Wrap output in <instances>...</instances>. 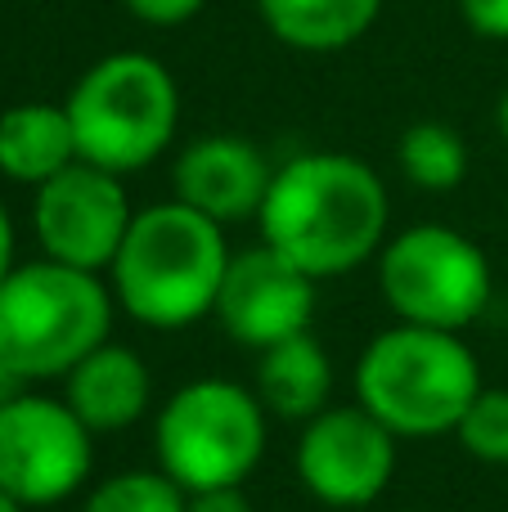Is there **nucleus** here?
<instances>
[{
    "mask_svg": "<svg viewBox=\"0 0 508 512\" xmlns=\"http://www.w3.org/2000/svg\"><path fill=\"white\" fill-rule=\"evenodd\" d=\"M257 230L261 243L329 283L383 252L392 198L383 176L351 153H297L270 176Z\"/></svg>",
    "mask_w": 508,
    "mask_h": 512,
    "instance_id": "obj_1",
    "label": "nucleus"
},
{
    "mask_svg": "<svg viewBox=\"0 0 508 512\" xmlns=\"http://www.w3.org/2000/svg\"><path fill=\"white\" fill-rule=\"evenodd\" d=\"M230 256L225 225L167 198L135 212L122 252L108 265V288L126 319L153 333H180L216 310Z\"/></svg>",
    "mask_w": 508,
    "mask_h": 512,
    "instance_id": "obj_2",
    "label": "nucleus"
},
{
    "mask_svg": "<svg viewBox=\"0 0 508 512\" xmlns=\"http://www.w3.org/2000/svg\"><path fill=\"white\" fill-rule=\"evenodd\" d=\"M113 319L117 301L108 274L50 256L18 261L0 283V369L23 387L63 382L113 337Z\"/></svg>",
    "mask_w": 508,
    "mask_h": 512,
    "instance_id": "obj_3",
    "label": "nucleus"
},
{
    "mask_svg": "<svg viewBox=\"0 0 508 512\" xmlns=\"http://www.w3.org/2000/svg\"><path fill=\"white\" fill-rule=\"evenodd\" d=\"M356 405H365L401 441L455 436L459 418L477 400L482 360L464 333L392 324L369 337L356 360Z\"/></svg>",
    "mask_w": 508,
    "mask_h": 512,
    "instance_id": "obj_4",
    "label": "nucleus"
},
{
    "mask_svg": "<svg viewBox=\"0 0 508 512\" xmlns=\"http://www.w3.org/2000/svg\"><path fill=\"white\" fill-rule=\"evenodd\" d=\"M77 135V158L131 176L176 144L180 86L158 54L117 50L95 59L63 99Z\"/></svg>",
    "mask_w": 508,
    "mask_h": 512,
    "instance_id": "obj_5",
    "label": "nucleus"
},
{
    "mask_svg": "<svg viewBox=\"0 0 508 512\" xmlns=\"http://www.w3.org/2000/svg\"><path fill=\"white\" fill-rule=\"evenodd\" d=\"M270 445V414L248 382L189 378L153 409L158 468L185 495L248 486Z\"/></svg>",
    "mask_w": 508,
    "mask_h": 512,
    "instance_id": "obj_6",
    "label": "nucleus"
},
{
    "mask_svg": "<svg viewBox=\"0 0 508 512\" xmlns=\"http://www.w3.org/2000/svg\"><path fill=\"white\" fill-rule=\"evenodd\" d=\"M374 270L378 297L396 315V324L468 333L495 297L491 256L455 225L423 221L396 230L374 256Z\"/></svg>",
    "mask_w": 508,
    "mask_h": 512,
    "instance_id": "obj_7",
    "label": "nucleus"
},
{
    "mask_svg": "<svg viewBox=\"0 0 508 512\" xmlns=\"http://www.w3.org/2000/svg\"><path fill=\"white\" fill-rule=\"evenodd\" d=\"M95 432L63 396L18 391L0 400V490L23 508H54L90 486Z\"/></svg>",
    "mask_w": 508,
    "mask_h": 512,
    "instance_id": "obj_8",
    "label": "nucleus"
},
{
    "mask_svg": "<svg viewBox=\"0 0 508 512\" xmlns=\"http://www.w3.org/2000/svg\"><path fill=\"white\" fill-rule=\"evenodd\" d=\"M302 490L324 508H369L401 468V436L365 405H329L302 423L293 450Z\"/></svg>",
    "mask_w": 508,
    "mask_h": 512,
    "instance_id": "obj_9",
    "label": "nucleus"
},
{
    "mask_svg": "<svg viewBox=\"0 0 508 512\" xmlns=\"http://www.w3.org/2000/svg\"><path fill=\"white\" fill-rule=\"evenodd\" d=\"M131 221L135 207L126 198L122 176L95 167V162L77 158L41 189H32V230L41 256L77 265V270L108 274Z\"/></svg>",
    "mask_w": 508,
    "mask_h": 512,
    "instance_id": "obj_10",
    "label": "nucleus"
},
{
    "mask_svg": "<svg viewBox=\"0 0 508 512\" xmlns=\"http://www.w3.org/2000/svg\"><path fill=\"white\" fill-rule=\"evenodd\" d=\"M315 297H320V279H311L270 243H257L230 256L212 319L234 346L266 351L297 333H311Z\"/></svg>",
    "mask_w": 508,
    "mask_h": 512,
    "instance_id": "obj_11",
    "label": "nucleus"
},
{
    "mask_svg": "<svg viewBox=\"0 0 508 512\" xmlns=\"http://www.w3.org/2000/svg\"><path fill=\"white\" fill-rule=\"evenodd\" d=\"M275 167L243 135H198L171 162V198L203 212L216 225L257 221Z\"/></svg>",
    "mask_w": 508,
    "mask_h": 512,
    "instance_id": "obj_12",
    "label": "nucleus"
},
{
    "mask_svg": "<svg viewBox=\"0 0 508 512\" xmlns=\"http://www.w3.org/2000/svg\"><path fill=\"white\" fill-rule=\"evenodd\" d=\"M63 400L95 436L131 432L153 414V369L135 346L108 337L63 378Z\"/></svg>",
    "mask_w": 508,
    "mask_h": 512,
    "instance_id": "obj_13",
    "label": "nucleus"
},
{
    "mask_svg": "<svg viewBox=\"0 0 508 512\" xmlns=\"http://www.w3.org/2000/svg\"><path fill=\"white\" fill-rule=\"evenodd\" d=\"M252 391L279 423H311L320 409L333 405V360L315 333H297L288 342H275L257 351Z\"/></svg>",
    "mask_w": 508,
    "mask_h": 512,
    "instance_id": "obj_14",
    "label": "nucleus"
},
{
    "mask_svg": "<svg viewBox=\"0 0 508 512\" xmlns=\"http://www.w3.org/2000/svg\"><path fill=\"white\" fill-rule=\"evenodd\" d=\"M72 162H77V135L63 104L32 99L0 113V176L5 180L41 189Z\"/></svg>",
    "mask_w": 508,
    "mask_h": 512,
    "instance_id": "obj_15",
    "label": "nucleus"
},
{
    "mask_svg": "<svg viewBox=\"0 0 508 512\" xmlns=\"http://www.w3.org/2000/svg\"><path fill=\"white\" fill-rule=\"evenodd\" d=\"M261 23L279 45L302 54H338L383 14V0H257Z\"/></svg>",
    "mask_w": 508,
    "mask_h": 512,
    "instance_id": "obj_16",
    "label": "nucleus"
},
{
    "mask_svg": "<svg viewBox=\"0 0 508 512\" xmlns=\"http://www.w3.org/2000/svg\"><path fill=\"white\" fill-rule=\"evenodd\" d=\"M401 176L423 194H450L468 176V140L450 122H414L396 144Z\"/></svg>",
    "mask_w": 508,
    "mask_h": 512,
    "instance_id": "obj_17",
    "label": "nucleus"
},
{
    "mask_svg": "<svg viewBox=\"0 0 508 512\" xmlns=\"http://www.w3.org/2000/svg\"><path fill=\"white\" fill-rule=\"evenodd\" d=\"M189 495L162 468H122L90 481L81 512H185Z\"/></svg>",
    "mask_w": 508,
    "mask_h": 512,
    "instance_id": "obj_18",
    "label": "nucleus"
},
{
    "mask_svg": "<svg viewBox=\"0 0 508 512\" xmlns=\"http://www.w3.org/2000/svg\"><path fill=\"white\" fill-rule=\"evenodd\" d=\"M455 441L468 459L486 468H508V387H482L459 418Z\"/></svg>",
    "mask_w": 508,
    "mask_h": 512,
    "instance_id": "obj_19",
    "label": "nucleus"
},
{
    "mask_svg": "<svg viewBox=\"0 0 508 512\" xmlns=\"http://www.w3.org/2000/svg\"><path fill=\"white\" fill-rule=\"evenodd\" d=\"M126 14L135 23H149V27H180L207 5V0H122Z\"/></svg>",
    "mask_w": 508,
    "mask_h": 512,
    "instance_id": "obj_20",
    "label": "nucleus"
},
{
    "mask_svg": "<svg viewBox=\"0 0 508 512\" xmlns=\"http://www.w3.org/2000/svg\"><path fill=\"white\" fill-rule=\"evenodd\" d=\"M459 18L482 41H508V0H459Z\"/></svg>",
    "mask_w": 508,
    "mask_h": 512,
    "instance_id": "obj_21",
    "label": "nucleus"
},
{
    "mask_svg": "<svg viewBox=\"0 0 508 512\" xmlns=\"http://www.w3.org/2000/svg\"><path fill=\"white\" fill-rule=\"evenodd\" d=\"M185 512H257L243 486H221V490H194Z\"/></svg>",
    "mask_w": 508,
    "mask_h": 512,
    "instance_id": "obj_22",
    "label": "nucleus"
},
{
    "mask_svg": "<svg viewBox=\"0 0 508 512\" xmlns=\"http://www.w3.org/2000/svg\"><path fill=\"white\" fill-rule=\"evenodd\" d=\"M14 221H9L5 203H0V283H5V274L14 270Z\"/></svg>",
    "mask_w": 508,
    "mask_h": 512,
    "instance_id": "obj_23",
    "label": "nucleus"
},
{
    "mask_svg": "<svg viewBox=\"0 0 508 512\" xmlns=\"http://www.w3.org/2000/svg\"><path fill=\"white\" fill-rule=\"evenodd\" d=\"M495 131H500V140L508 144V86L500 90V99H495Z\"/></svg>",
    "mask_w": 508,
    "mask_h": 512,
    "instance_id": "obj_24",
    "label": "nucleus"
},
{
    "mask_svg": "<svg viewBox=\"0 0 508 512\" xmlns=\"http://www.w3.org/2000/svg\"><path fill=\"white\" fill-rule=\"evenodd\" d=\"M0 512H27L23 504H18V499H9L5 490H0Z\"/></svg>",
    "mask_w": 508,
    "mask_h": 512,
    "instance_id": "obj_25",
    "label": "nucleus"
}]
</instances>
